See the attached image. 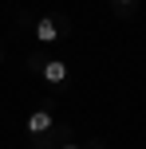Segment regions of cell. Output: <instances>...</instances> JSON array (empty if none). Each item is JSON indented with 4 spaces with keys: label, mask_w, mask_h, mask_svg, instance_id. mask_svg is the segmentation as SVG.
I'll list each match as a JSON object with an SVG mask.
<instances>
[{
    "label": "cell",
    "mask_w": 146,
    "mask_h": 149,
    "mask_svg": "<svg viewBox=\"0 0 146 149\" xmlns=\"http://www.w3.org/2000/svg\"><path fill=\"white\" fill-rule=\"evenodd\" d=\"M44 79L51 82V86H59V82L67 79V67H63V59H47V63H44Z\"/></svg>",
    "instance_id": "6da1fadb"
},
{
    "label": "cell",
    "mask_w": 146,
    "mask_h": 149,
    "mask_svg": "<svg viewBox=\"0 0 146 149\" xmlns=\"http://www.w3.org/2000/svg\"><path fill=\"white\" fill-rule=\"evenodd\" d=\"M47 130H51V114H47V110H36L28 118V134H47Z\"/></svg>",
    "instance_id": "7a4b0ae2"
},
{
    "label": "cell",
    "mask_w": 146,
    "mask_h": 149,
    "mask_svg": "<svg viewBox=\"0 0 146 149\" xmlns=\"http://www.w3.org/2000/svg\"><path fill=\"white\" fill-rule=\"evenodd\" d=\"M55 36H59L55 20H39L36 24V39H39V43H55Z\"/></svg>",
    "instance_id": "3957f363"
},
{
    "label": "cell",
    "mask_w": 146,
    "mask_h": 149,
    "mask_svg": "<svg viewBox=\"0 0 146 149\" xmlns=\"http://www.w3.org/2000/svg\"><path fill=\"white\" fill-rule=\"evenodd\" d=\"M118 4H123V8H126V4H134V0H118Z\"/></svg>",
    "instance_id": "277c9868"
},
{
    "label": "cell",
    "mask_w": 146,
    "mask_h": 149,
    "mask_svg": "<svg viewBox=\"0 0 146 149\" xmlns=\"http://www.w3.org/2000/svg\"><path fill=\"white\" fill-rule=\"evenodd\" d=\"M63 149H79V145H63Z\"/></svg>",
    "instance_id": "5b68a950"
}]
</instances>
